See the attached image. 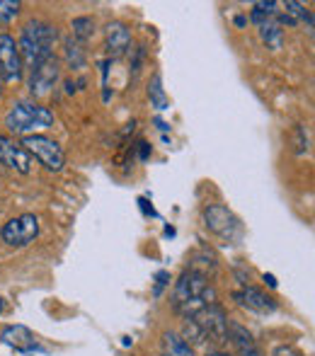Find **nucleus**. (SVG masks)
<instances>
[{
	"mask_svg": "<svg viewBox=\"0 0 315 356\" xmlns=\"http://www.w3.org/2000/svg\"><path fill=\"white\" fill-rule=\"evenodd\" d=\"M66 63H68V68H85V51L73 39L66 42Z\"/></svg>",
	"mask_w": 315,
	"mask_h": 356,
	"instance_id": "6ab92c4d",
	"label": "nucleus"
},
{
	"mask_svg": "<svg viewBox=\"0 0 315 356\" xmlns=\"http://www.w3.org/2000/svg\"><path fill=\"white\" fill-rule=\"evenodd\" d=\"M24 75L22 58L17 51V42L10 34H0V78L3 83H19Z\"/></svg>",
	"mask_w": 315,
	"mask_h": 356,
	"instance_id": "0eeeda50",
	"label": "nucleus"
},
{
	"mask_svg": "<svg viewBox=\"0 0 315 356\" xmlns=\"http://www.w3.org/2000/svg\"><path fill=\"white\" fill-rule=\"evenodd\" d=\"M160 356H194V349L192 344L184 342L182 334L165 332L163 342H160Z\"/></svg>",
	"mask_w": 315,
	"mask_h": 356,
	"instance_id": "4468645a",
	"label": "nucleus"
},
{
	"mask_svg": "<svg viewBox=\"0 0 315 356\" xmlns=\"http://www.w3.org/2000/svg\"><path fill=\"white\" fill-rule=\"evenodd\" d=\"M3 92H5V83H3V78H0V97H3Z\"/></svg>",
	"mask_w": 315,
	"mask_h": 356,
	"instance_id": "cd10ccee",
	"label": "nucleus"
},
{
	"mask_svg": "<svg viewBox=\"0 0 315 356\" xmlns=\"http://www.w3.org/2000/svg\"><path fill=\"white\" fill-rule=\"evenodd\" d=\"M279 5L274 3V0H259V3H255L252 5V13H250V19H252L255 24H262V22H267V19H274L277 17V13H279Z\"/></svg>",
	"mask_w": 315,
	"mask_h": 356,
	"instance_id": "f3484780",
	"label": "nucleus"
},
{
	"mask_svg": "<svg viewBox=\"0 0 315 356\" xmlns=\"http://www.w3.org/2000/svg\"><path fill=\"white\" fill-rule=\"evenodd\" d=\"M58 80H61V61L56 56H51L42 66L34 68L32 75H29V92L34 97H44V95H49L56 88Z\"/></svg>",
	"mask_w": 315,
	"mask_h": 356,
	"instance_id": "6e6552de",
	"label": "nucleus"
},
{
	"mask_svg": "<svg viewBox=\"0 0 315 356\" xmlns=\"http://www.w3.org/2000/svg\"><path fill=\"white\" fill-rule=\"evenodd\" d=\"M0 163L17 170L19 175H29V170H32V158L27 155V150L3 134H0Z\"/></svg>",
	"mask_w": 315,
	"mask_h": 356,
	"instance_id": "9b49d317",
	"label": "nucleus"
},
{
	"mask_svg": "<svg viewBox=\"0 0 315 356\" xmlns=\"http://www.w3.org/2000/svg\"><path fill=\"white\" fill-rule=\"evenodd\" d=\"M228 339L233 342V347H236L238 356H264L262 352H259L257 342L252 339V334H250L240 323H231V325H228Z\"/></svg>",
	"mask_w": 315,
	"mask_h": 356,
	"instance_id": "ddd939ff",
	"label": "nucleus"
},
{
	"mask_svg": "<svg viewBox=\"0 0 315 356\" xmlns=\"http://www.w3.org/2000/svg\"><path fill=\"white\" fill-rule=\"evenodd\" d=\"M19 8H22V3H17V0H0V24L13 22L19 15Z\"/></svg>",
	"mask_w": 315,
	"mask_h": 356,
	"instance_id": "aec40b11",
	"label": "nucleus"
},
{
	"mask_svg": "<svg viewBox=\"0 0 315 356\" xmlns=\"http://www.w3.org/2000/svg\"><path fill=\"white\" fill-rule=\"evenodd\" d=\"M148 99H151V104L158 109V112H165V109L170 107V99L163 88V75L160 73H153L151 83H148Z\"/></svg>",
	"mask_w": 315,
	"mask_h": 356,
	"instance_id": "dca6fc26",
	"label": "nucleus"
},
{
	"mask_svg": "<svg viewBox=\"0 0 315 356\" xmlns=\"http://www.w3.org/2000/svg\"><path fill=\"white\" fill-rule=\"evenodd\" d=\"M245 22H248L245 17H236V24H238V27H245Z\"/></svg>",
	"mask_w": 315,
	"mask_h": 356,
	"instance_id": "bb28decb",
	"label": "nucleus"
},
{
	"mask_svg": "<svg viewBox=\"0 0 315 356\" xmlns=\"http://www.w3.org/2000/svg\"><path fill=\"white\" fill-rule=\"evenodd\" d=\"M71 29H73V37H76V42L78 44H83V42H88V39H92V34H95V19L92 17H76L73 19V24H71Z\"/></svg>",
	"mask_w": 315,
	"mask_h": 356,
	"instance_id": "a211bd4d",
	"label": "nucleus"
},
{
	"mask_svg": "<svg viewBox=\"0 0 315 356\" xmlns=\"http://www.w3.org/2000/svg\"><path fill=\"white\" fill-rule=\"evenodd\" d=\"M5 129L13 136H32L37 129H49L54 124V112L44 104L37 102H15L13 107L5 112L3 119Z\"/></svg>",
	"mask_w": 315,
	"mask_h": 356,
	"instance_id": "7ed1b4c3",
	"label": "nucleus"
},
{
	"mask_svg": "<svg viewBox=\"0 0 315 356\" xmlns=\"http://www.w3.org/2000/svg\"><path fill=\"white\" fill-rule=\"evenodd\" d=\"M0 342L15 347L17 352H32L34 349V334L24 325H8L0 332Z\"/></svg>",
	"mask_w": 315,
	"mask_h": 356,
	"instance_id": "f8f14e48",
	"label": "nucleus"
},
{
	"mask_svg": "<svg viewBox=\"0 0 315 356\" xmlns=\"http://www.w3.org/2000/svg\"><path fill=\"white\" fill-rule=\"evenodd\" d=\"M272 356H303L298 349H293V347H286V344H282V347H277L274 349V354Z\"/></svg>",
	"mask_w": 315,
	"mask_h": 356,
	"instance_id": "4be33fe9",
	"label": "nucleus"
},
{
	"mask_svg": "<svg viewBox=\"0 0 315 356\" xmlns=\"http://www.w3.org/2000/svg\"><path fill=\"white\" fill-rule=\"evenodd\" d=\"M207 356H231V354H228V352H218V349H216V352H209Z\"/></svg>",
	"mask_w": 315,
	"mask_h": 356,
	"instance_id": "a878e982",
	"label": "nucleus"
},
{
	"mask_svg": "<svg viewBox=\"0 0 315 356\" xmlns=\"http://www.w3.org/2000/svg\"><path fill=\"white\" fill-rule=\"evenodd\" d=\"M202 218H204L207 230H211L213 235L228 240V243H231V240H238L240 233H243V225H240L238 216L233 213L228 207H221V204H211V207H207L202 213Z\"/></svg>",
	"mask_w": 315,
	"mask_h": 356,
	"instance_id": "423d86ee",
	"label": "nucleus"
},
{
	"mask_svg": "<svg viewBox=\"0 0 315 356\" xmlns=\"http://www.w3.org/2000/svg\"><path fill=\"white\" fill-rule=\"evenodd\" d=\"M259 39H262L267 49L279 51L284 47V29L277 24V19H267V22L259 24Z\"/></svg>",
	"mask_w": 315,
	"mask_h": 356,
	"instance_id": "2eb2a0df",
	"label": "nucleus"
},
{
	"mask_svg": "<svg viewBox=\"0 0 315 356\" xmlns=\"http://www.w3.org/2000/svg\"><path fill=\"white\" fill-rule=\"evenodd\" d=\"M54 42H56V27L44 19H29L27 24L19 32V42H17V51L22 58V66L27 68H37L42 66L47 58L54 56Z\"/></svg>",
	"mask_w": 315,
	"mask_h": 356,
	"instance_id": "f03ea898",
	"label": "nucleus"
},
{
	"mask_svg": "<svg viewBox=\"0 0 315 356\" xmlns=\"http://www.w3.org/2000/svg\"><path fill=\"white\" fill-rule=\"evenodd\" d=\"M156 127L160 129V131H168V129H170V127H168V124H165V122H163V119H158V117H156Z\"/></svg>",
	"mask_w": 315,
	"mask_h": 356,
	"instance_id": "393cba45",
	"label": "nucleus"
},
{
	"mask_svg": "<svg viewBox=\"0 0 315 356\" xmlns=\"http://www.w3.org/2000/svg\"><path fill=\"white\" fill-rule=\"evenodd\" d=\"M22 145L27 150L29 158H34L39 165L49 170V172H61L63 165H66V155L63 148L54 138L44 136V134H32V136H22Z\"/></svg>",
	"mask_w": 315,
	"mask_h": 356,
	"instance_id": "20e7f679",
	"label": "nucleus"
},
{
	"mask_svg": "<svg viewBox=\"0 0 315 356\" xmlns=\"http://www.w3.org/2000/svg\"><path fill=\"white\" fill-rule=\"evenodd\" d=\"M233 300H238L240 308L257 315H269L277 310V300L269 293H264L262 289H255V286H243V289L233 293Z\"/></svg>",
	"mask_w": 315,
	"mask_h": 356,
	"instance_id": "9d476101",
	"label": "nucleus"
},
{
	"mask_svg": "<svg viewBox=\"0 0 315 356\" xmlns=\"http://www.w3.org/2000/svg\"><path fill=\"white\" fill-rule=\"evenodd\" d=\"M0 310H3V298H0Z\"/></svg>",
	"mask_w": 315,
	"mask_h": 356,
	"instance_id": "c85d7f7f",
	"label": "nucleus"
},
{
	"mask_svg": "<svg viewBox=\"0 0 315 356\" xmlns=\"http://www.w3.org/2000/svg\"><path fill=\"white\" fill-rule=\"evenodd\" d=\"M209 303H216V300H213V291L209 286L207 272L194 267L182 272V277L175 282V291H172L175 310L187 320Z\"/></svg>",
	"mask_w": 315,
	"mask_h": 356,
	"instance_id": "f257e3e1",
	"label": "nucleus"
},
{
	"mask_svg": "<svg viewBox=\"0 0 315 356\" xmlns=\"http://www.w3.org/2000/svg\"><path fill=\"white\" fill-rule=\"evenodd\" d=\"M138 145H141V160H146V158H148V153H151V145H148L146 141H141Z\"/></svg>",
	"mask_w": 315,
	"mask_h": 356,
	"instance_id": "5701e85b",
	"label": "nucleus"
},
{
	"mask_svg": "<svg viewBox=\"0 0 315 356\" xmlns=\"http://www.w3.org/2000/svg\"><path fill=\"white\" fill-rule=\"evenodd\" d=\"M39 218L34 213H19L15 218H10L8 223L0 228V240L8 248H27L39 238Z\"/></svg>",
	"mask_w": 315,
	"mask_h": 356,
	"instance_id": "39448f33",
	"label": "nucleus"
},
{
	"mask_svg": "<svg viewBox=\"0 0 315 356\" xmlns=\"http://www.w3.org/2000/svg\"><path fill=\"white\" fill-rule=\"evenodd\" d=\"M264 282H267L269 286H272V289H277V279H274L272 274H264Z\"/></svg>",
	"mask_w": 315,
	"mask_h": 356,
	"instance_id": "b1692460",
	"label": "nucleus"
},
{
	"mask_svg": "<svg viewBox=\"0 0 315 356\" xmlns=\"http://www.w3.org/2000/svg\"><path fill=\"white\" fill-rule=\"evenodd\" d=\"M131 44H134V37H131V29H129L127 22H109L104 27V49H107L109 58H122L131 51Z\"/></svg>",
	"mask_w": 315,
	"mask_h": 356,
	"instance_id": "1a4fd4ad",
	"label": "nucleus"
},
{
	"mask_svg": "<svg viewBox=\"0 0 315 356\" xmlns=\"http://www.w3.org/2000/svg\"><path fill=\"white\" fill-rule=\"evenodd\" d=\"M168 284H170V274H168V272H158V274H156V289H153V293L160 296V293H163V289H165Z\"/></svg>",
	"mask_w": 315,
	"mask_h": 356,
	"instance_id": "412c9836",
	"label": "nucleus"
}]
</instances>
